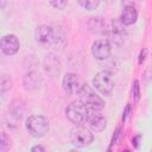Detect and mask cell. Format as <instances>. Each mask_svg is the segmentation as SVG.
<instances>
[{"mask_svg": "<svg viewBox=\"0 0 152 152\" xmlns=\"http://www.w3.org/2000/svg\"><path fill=\"white\" fill-rule=\"evenodd\" d=\"M124 152H129V151H128V150H126V151H124Z\"/></svg>", "mask_w": 152, "mask_h": 152, "instance_id": "603a6c76", "label": "cell"}, {"mask_svg": "<svg viewBox=\"0 0 152 152\" xmlns=\"http://www.w3.org/2000/svg\"><path fill=\"white\" fill-rule=\"evenodd\" d=\"M91 53L96 59H106L110 55V44L107 39H99L91 46Z\"/></svg>", "mask_w": 152, "mask_h": 152, "instance_id": "9c48e42d", "label": "cell"}, {"mask_svg": "<svg viewBox=\"0 0 152 152\" xmlns=\"http://www.w3.org/2000/svg\"><path fill=\"white\" fill-rule=\"evenodd\" d=\"M89 28L94 33H104L106 32V23L102 18H90L89 20Z\"/></svg>", "mask_w": 152, "mask_h": 152, "instance_id": "7c38bea8", "label": "cell"}, {"mask_svg": "<svg viewBox=\"0 0 152 152\" xmlns=\"http://www.w3.org/2000/svg\"><path fill=\"white\" fill-rule=\"evenodd\" d=\"M10 147H11L10 137H7V134L5 132H1V142H0L1 152H7V150H10Z\"/></svg>", "mask_w": 152, "mask_h": 152, "instance_id": "2e32d148", "label": "cell"}, {"mask_svg": "<svg viewBox=\"0 0 152 152\" xmlns=\"http://www.w3.org/2000/svg\"><path fill=\"white\" fill-rule=\"evenodd\" d=\"M40 82H42V76L37 71H30L24 77V86L26 89H30V90L37 89L40 86Z\"/></svg>", "mask_w": 152, "mask_h": 152, "instance_id": "8fae6325", "label": "cell"}, {"mask_svg": "<svg viewBox=\"0 0 152 152\" xmlns=\"http://www.w3.org/2000/svg\"><path fill=\"white\" fill-rule=\"evenodd\" d=\"M11 84H12V82H11V80H10V77H7V75H2L1 76V93H5L6 90H8V89H11Z\"/></svg>", "mask_w": 152, "mask_h": 152, "instance_id": "ac0fdd59", "label": "cell"}, {"mask_svg": "<svg viewBox=\"0 0 152 152\" xmlns=\"http://www.w3.org/2000/svg\"><path fill=\"white\" fill-rule=\"evenodd\" d=\"M133 95L135 97V100L138 101L139 97H140V91H139V82L138 81H134V86H133Z\"/></svg>", "mask_w": 152, "mask_h": 152, "instance_id": "d6986e66", "label": "cell"}, {"mask_svg": "<svg viewBox=\"0 0 152 152\" xmlns=\"http://www.w3.org/2000/svg\"><path fill=\"white\" fill-rule=\"evenodd\" d=\"M70 152H77V151H74V150H72V151H70Z\"/></svg>", "mask_w": 152, "mask_h": 152, "instance_id": "cb8c5ba5", "label": "cell"}, {"mask_svg": "<svg viewBox=\"0 0 152 152\" xmlns=\"http://www.w3.org/2000/svg\"><path fill=\"white\" fill-rule=\"evenodd\" d=\"M36 40L43 46H49L56 43V37L52 27L48 25L38 26L36 30Z\"/></svg>", "mask_w": 152, "mask_h": 152, "instance_id": "8992f818", "label": "cell"}, {"mask_svg": "<svg viewBox=\"0 0 152 152\" xmlns=\"http://www.w3.org/2000/svg\"><path fill=\"white\" fill-rule=\"evenodd\" d=\"M10 112L11 114L15 118V119H20L21 115H23V112H24V104L20 100H14L12 103H11V107H10Z\"/></svg>", "mask_w": 152, "mask_h": 152, "instance_id": "5bb4252c", "label": "cell"}, {"mask_svg": "<svg viewBox=\"0 0 152 152\" xmlns=\"http://www.w3.org/2000/svg\"><path fill=\"white\" fill-rule=\"evenodd\" d=\"M31 152H46V151H45V148L42 145H34L31 148Z\"/></svg>", "mask_w": 152, "mask_h": 152, "instance_id": "44dd1931", "label": "cell"}, {"mask_svg": "<svg viewBox=\"0 0 152 152\" xmlns=\"http://www.w3.org/2000/svg\"><path fill=\"white\" fill-rule=\"evenodd\" d=\"M94 140L93 133H90L83 126H76L70 132V141L76 147H86L90 145Z\"/></svg>", "mask_w": 152, "mask_h": 152, "instance_id": "5b68a950", "label": "cell"}, {"mask_svg": "<svg viewBox=\"0 0 152 152\" xmlns=\"http://www.w3.org/2000/svg\"><path fill=\"white\" fill-rule=\"evenodd\" d=\"M145 55H146V50H142L141 53H140V58H139V63H141L144 59H145Z\"/></svg>", "mask_w": 152, "mask_h": 152, "instance_id": "7402d4cb", "label": "cell"}, {"mask_svg": "<svg viewBox=\"0 0 152 152\" xmlns=\"http://www.w3.org/2000/svg\"><path fill=\"white\" fill-rule=\"evenodd\" d=\"M80 95V101L88 107V109L91 110H100L104 107V101L94 91V89L88 86L83 84L81 91L78 93Z\"/></svg>", "mask_w": 152, "mask_h": 152, "instance_id": "7a4b0ae2", "label": "cell"}, {"mask_svg": "<svg viewBox=\"0 0 152 152\" xmlns=\"http://www.w3.org/2000/svg\"><path fill=\"white\" fill-rule=\"evenodd\" d=\"M63 89L69 94H78L83 87L81 78L75 74H66L63 77Z\"/></svg>", "mask_w": 152, "mask_h": 152, "instance_id": "ba28073f", "label": "cell"}, {"mask_svg": "<svg viewBox=\"0 0 152 152\" xmlns=\"http://www.w3.org/2000/svg\"><path fill=\"white\" fill-rule=\"evenodd\" d=\"M137 18H138V13H137V10L134 6H125L124 7V11L121 13V17H120V21L124 24V25H132L137 21Z\"/></svg>", "mask_w": 152, "mask_h": 152, "instance_id": "30bf717a", "label": "cell"}, {"mask_svg": "<svg viewBox=\"0 0 152 152\" xmlns=\"http://www.w3.org/2000/svg\"><path fill=\"white\" fill-rule=\"evenodd\" d=\"M26 129L32 137H44L49 131V121L42 115H31L26 120Z\"/></svg>", "mask_w": 152, "mask_h": 152, "instance_id": "3957f363", "label": "cell"}, {"mask_svg": "<svg viewBox=\"0 0 152 152\" xmlns=\"http://www.w3.org/2000/svg\"><path fill=\"white\" fill-rule=\"evenodd\" d=\"M0 46H1V51L5 55L12 56V55L18 52V50L20 48V44H19V40H18L17 36H14V34H6V36H4L1 38Z\"/></svg>", "mask_w": 152, "mask_h": 152, "instance_id": "52a82bcc", "label": "cell"}, {"mask_svg": "<svg viewBox=\"0 0 152 152\" xmlns=\"http://www.w3.org/2000/svg\"><path fill=\"white\" fill-rule=\"evenodd\" d=\"M78 4H80L82 7H84L86 10L91 11V10H95V8L99 6L100 1H97V0H86V1H78Z\"/></svg>", "mask_w": 152, "mask_h": 152, "instance_id": "e0dca14e", "label": "cell"}, {"mask_svg": "<svg viewBox=\"0 0 152 152\" xmlns=\"http://www.w3.org/2000/svg\"><path fill=\"white\" fill-rule=\"evenodd\" d=\"M66 118L69 121L75 124L76 126H82L89 120V109L86 104H83L81 101L71 102L65 110Z\"/></svg>", "mask_w": 152, "mask_h": 152, "instance_id": "6da1fadb", "label": "cell"}, {"mask_svg": "<svg viewBox=\"0 0 152 152\" xmlns=\"http://www.w3.org/2000/svg\"><path fill=\"white\" fill-rule=\"evenodd\" d=\"M93 86L102 94L106 96L112 95L113 89H114V78L112 72L103 70L96 74V76L93 80Z\"/></svg>", "mask_w": 152, "mask_h": 152, "instance_id": "277c9868", "label": "cell"}, {"mask_svg": "<svg viewBox=\"0 0 152 152\" xmlns=\"http://www.w3.org/2000/svg\"><path fill=\"white\" fill-rule=\"evenodd\" d=\"M51 68H53L55 71H58V70H59L58 61H57V58H56L53 55H49V56H46V58H45V69L51 72Z\"/></svg>", "mask_w": 152, "mask_h": 152, "instance_id": "9a60e30c", "label": "cell"}, {"mask_svg": "<svg viewBox=\"0 0 152 152\" xmlns=\"http://www.w3.org/2000/svg\"><path fill=\"white\" fill-rule=\"evenodd\" d=\"M106 125H107V121L101 115H95L89 120V126L95 132H102L106 128Z\"/></svg>", "mask_w": 152, "mask_h": 152, "instance_id": "4fadbf2b", "label": "cell"}, {"mask_svg": "<svg viewBox=\"0 0 152 152\" xmlns=\"http://www.w3.org/2000/svg\"><path fill=\"white\" fill-rule=\"evenodd\" d=\"M50 5L53 6V7H57V8H61L62 10V8H64L66 6V1H51Z\"/></svg>", "mask_w": 152, "mask_h": 152, "instance_id": "ffe728a7", "label": "cell"}]
</instances>
